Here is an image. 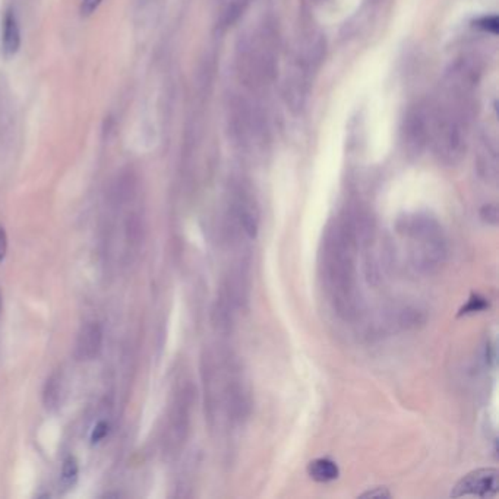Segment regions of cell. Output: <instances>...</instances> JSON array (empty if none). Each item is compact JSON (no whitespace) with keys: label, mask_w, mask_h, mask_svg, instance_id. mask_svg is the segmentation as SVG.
<instances>
[{"label":"cell","mask_w":499,"mask_h":499,"mask_svg":"<svg viewBox=\"0 0 499 499\" xmlns=\"http://www.w3.org/2000/svg\"><path fill=\"white\" fill-rule=\"evenodd\" d=\"M478 85V66L460 61L445 74L432 107H429V144L445 164H457L466 154Z\"/></svg>","instance_id":"obj_1"},{"label":"cell","mask_w":499,"mask_h":499,"mask_svg":"<svg viewBox=\"0 0 499 499\" xmlns=\"http://www.w3.org/2000/svg\"><path fill=\"white\" fill-rule=\"evenodd\" d=\"M325 282L334 305L350 317L356 313L357 297L354 286V236L347 224H337L331 231L323 253Z\"/></svg>","instance_id":"obj_2"},{"label":"cell","mask_w":499,"mask_h":499,"mask_svg":"<svg viewBox=\"0 0 499 499\" xmlns=\"http://www.w3.org/2000/svg\"><path fill=\"white\" fill-rule=\"evenodd\" d=\"M278 39L271 25H261L240 40L236 53V74L249 91L268 88L277 75Z\"/></svg>","instance_id":"obj_3"},{"label":"cell","mask_w":499,"mask_h":499,"mask_svg":"<svg viewBox=\"0 0 499 499\" xmlns=\"http://www.w3.org/2000/svg\"><path fill=\"white\" fill-rule=\"evenodd\" d=\"M318 49L319 45L310 44L306 50L299 53L292 71L287 75L284 97L290 109L299 110L304 107L310 87V75L313 74V69H315V65L319 62L321 57L318 54Z\"/></svg>","instance_id":"obj_4"},{"label":"cell","mask_w":499,"mask_h":499,"mask_svg":"<svg viewBox=\"0 0 499 499\" xmlns=\"http://www.w3.org/2000/svg\"><path fill=\"white\" fill-rule=\"evenodd\" d=\"M410 236L416 243L414 257L417 262L429 265L438 262L444 255V242L440 237L439 229L435 227L429 220H417L413 223Z\"/></svg>","instance_id":"obj_5"},{"label":"cell","mask_w":499,"mask_h":499,"mask_svg":"<svg viewBox=\"0 0 499 499\" xmlns=\"http://www.w3.org/2000/svg\"><path fill=\"white\" fill-rule=\"evenodd\" d=\"M403 144L409 156H419L429 144V109L423 104H417L405 114L403 129Z\"/></svg>","instance_id":"obj_6"},{"label":"cell","mask_w":499,"mask_h":499,"mask_svg":"<svg viewBox=\"0 0 499 499\" xmlns=\"http://www.w3.org/2000/svg\"><path fill=\"white\" fill-rule=\"evenodd\" d=\"M498 493V471L495 469H479L467 473L456 485L452 496L493 498Z\"/></svg>","instance_id":"obj_7"},{"label":"cell","mask_w":499,"mask_h":499,"mask_svg":"<svg viewBox=\"0 0 499 499\" xmlns=\"http://www.w3.org/2000/svg\"><path fill=\"white\" fill-rule=\"evenodd\" d=\"M103 331L96 322H89L81 330L76 341V357L78 361H92L101 350Z\"/></svg>","instance_id":"obj_8"},{"label":"cell","mask_w":499,"mask_h":499,"mask_svg":"<svg viewBox=\"0 0 499 499\" xmlns=\"http://www.w3.org/2000/svg\"><path fill=\"white\" fill-rule=\"evenodd\" d=\"M252 0H215V24L220 30H229L246 12Z\"/></svg>","instance_id":"obj_9"},{"label":"cell","mask_w":499,"mask_h":499,"mask_svg":"<svg viewBox=\"0 0 499 499\" xmlns=\"http://www.w3.org/2000/svg\"><path fill=\"white\" fill-rule=\"evenodd\" d=\"M308 473L313 480L327 483L339 478V467L330 458H317L309 463Z\"/></svg>","instance_id":"obj_10"},{"label":"cell","mask_w":499,"mask_h":499,"mask_svg":"<svg viewBox=\"0 0 499 499\" xmlns=\"http://www.w3.org/2000/svg\"><path fill=\"white\" fill-rule=\"evenodd\" d=\"M3 50L8 56H12L18 52L21 43V34L18 28V22L14 14H8L3 19Z\"/></svg>","instance_id":"obj_11"},{"label":"cell","mask_w":499,"mask_h":499,"mask_svg":"<svg viewBox=\"0 0 499 499\" xmlns=\"http://www.w3.org/2000/svg\"><path fill=\"white\" fill-rule=\"evenodd\" d=\"M61 401V378L53 375L44 388V404L47 409H54Z\"/></svg>","instance_id":"obj_12"},{"label":"cell","mask_w":499,"mask_h":499,"mask_svg":"<svg viewBox=\"0 0 499 499\" xmlns=\"http://www.w3.org/2000/svg\"><path fill=\"white\" fill-rule=\"evenodd\" d=\"M79 474V467H78V461L75 457L69 456L65 461H63V467H62V485L65 487H72L78 479Z\"/></svg>","instance_id":"obj_13"},{"label":"cell","mask_w":499,"mask_h":499,"mask_svg":"<svg viewBox=\"0 0 499 499\" xmlns=\"http://www.w3.org/2000/svg\"><path fill=\"white\" fill-rule=\"evenodd\" d=\"M107 434H109V425L106 422H98L94 427V431L91 434V443L98 444L100 440L107 436Z\"/></svg>","instance_id":"obj_14"},{"label":"cell","mask_w":499,"mask_h":499,"mask_svg":"<svg viewBox=\"0 0 499 499\" xmlns=\"http://www.w3.org/2000/svg\"><path fill=\"white\" fill-rule=\"evenodd\" d=\"M101 2L103 0H83V2H81V14L84 17H89L94 10H97Z\"/></svg>","instance_id":"obj_15"},{"label":"cell","mask_w":499,"mask_h":499,"mask_svg":"<svg viewBox=\"0 0 499 499\" xmlns=\"http://www.w3.org/2000/svg\"><path fill=\"white\" fill-rule=\"evenodd\" d=\"M483 308H485V301H483V299H479L478 296H476V304H474V299H471V300L469 301V305L466 306V309H463V310H466V313H467V312L482 310Z\"/></svg>","instance_id":"obj_16"},{"label":"cell","mask_w":499,"mask_h":499,"mask_svg":"<svg viewBox=\"0 0 499 499\" xmlns=\"http://www.w3.org/2000/svg\"><path fill=\"white\" fill-rule=\"evenodd\" d=\"M6 249H8V237H6L3 227H0V261L5 258Z\"/></svg>","instance_id":"obj_17"},{"label":"cell","mask_w":499,"mask_h":499,"mask_svg":"<svg viewBox=\"0 0 499 499\" xmlns=\"http://www.w3.org/2000/svg\"><path fill=\"white\" fill-rule=\"evenodd\" d=\"M362 496H365V498H388L390 493H388L387 489H382V487H376V489L369 491V492L363 493Z\"/></svg>","instance_id":"obj_18"}]
</instances>
